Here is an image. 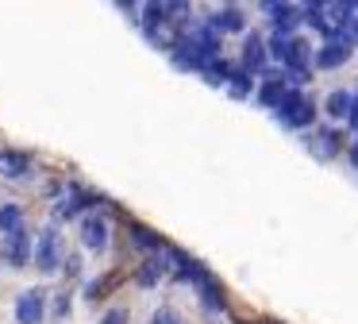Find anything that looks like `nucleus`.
<instances>
[{"mask_svg": "<svg viewBox=\"0 0 358 324\" xmlns=\"http://www.w3.org/2000/svg\"><path fill=\"white\" fill-rule=\"evenodd\" d=\"M20 321L23 324H35V321H39V294L20 297Z\"/></svg>", "mask_w": 358, "mask_h": 324, "instance_id": "1", "label": "nucleus"}]
</instances>
